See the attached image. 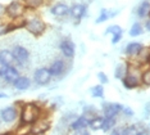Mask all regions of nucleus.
I'll return each mask as SVG.
<instances>
[{
    "mask_svg": "<svg viewBox=\"0 0 150 135\" xmlns=\"http://www.w3.org/2000/svg\"><path fill=\"white\" fill-rule=\"evenodd\" d=\"M40 117V108L33 103H27L23 106L21 112V120L25 125H31Z\"/></svg>",
    "mask_w": 150,
    "mask_h": 135,
    "instance_id": "nucleus-1",
    "label": "nucleus"
},
{
    "mask_svg": "<svg viewBox=\"0 0 150 135\" xmlns=\"http://www.w3.org/2000/svg\"><path fill=\"white\" fill-rule=\"evenodd\" d=\"M26 29L28 32H31L32 35H35V36H40V35H42L44 34V31H45L46 29V25L42 22L41 19H39V18H33L31 21H28V22L26 23Z\"/></svg>",
    "mask_w": 150,
    "mask_h": 135,
    "instance_id": "nucleus-2",
    "label": "nucleus"
},
{
    "mask_svg": "<svg viewBox=\"0 0 150 135\" xmlns=\"http://www.w3.org/2000/svg\"><path fill=\"white\" fill-rule=\"evenodd\" d=\"M33 79H35V82L37 85H46L49 84L50 80H52V75L49 72V68L41 67V68H37L35 71V75H33Z\"/></svg>",
    "mask_w": 150,
    "mask_h": 135,
    "instance_id": "nucleus-3",
    "label": "nucleus"
},
{
    "mask_svg": "<svg viewBox=\"0 0 150 135\" xmlns=\"http://www.w3.org/2000/svg\"><path fill=\"white\" fill-rule=\"evenodd\" d=\"M13 55H14V59L18 64H25L27 63V61H28L30 58V53L28 50L26 49V48L21 46V45H17V46L13 48Z\"/></svg>",
    "mask_w": 150,
    "mask_h": 135,
    "instance_id": "nucleus-4",
    "label": "nucleus"
},
{
    "mask_svg": "<svg viewBox=\"0 0 150 135\" xmlns=\"http://www.w3.org/2000/svg\"><path fill=\"white\" fill-rule=\"evenodd\" d=\"M104 116L107 119H114L119 112H122L123 106L119 103H105L104 104Z\"/></svg>",
    "mask_w": 150,
    "mask_h": 135,
    "instance_id": "nucleus-5",
    "label": "nucleus"
},
{
    "mask_svg": "<svg viewBox=\"0 0 150 135\" xmlns=\"http://www.w3.org/2000/svg\"><path fill=\"white\" fill-rule=\"evenodd\" d=\"M5 12H6V14L9 17H12V18H19V17L23 14V12H25V6L19 1H13L6 6Z\"/></svg>",
    "mask_w": 150,
    "mask_h": 135,
    "instance_id": "nucleus-6",
    "label": "nucleus"
},
{
    "mask_svg": "<svg viewBox=\"0 0 150 135\" xmlns=\"http://www.w3.org/2000/svg\"><path fill=\"white\" fill-rule=\"evenodd\" d=\"M122 81H123L125 88H127V89H134V88H137V86L140 85V82H141V77H140L139 75H136V74H134L132 71L128 70L127 75H126V77H125Z\"/></svg>",
    "mask_w": 150,
    "mask_h": 135,
    "instance_id": "nucleus-7",
    "label": "nucleus"
},
{
    "mask_svg": "<svg viewBox=\"0 0 150 135\" xmlns=\"http://www.w3.org/2000/svg\"><path fill=\"white\" fill-rule=\"evenodd\" d=\"M59 48H60V51H62L63 55L66 58H72V57H74L76 46H74V44L69 39H64L62 43H60Z\"/></svg>",
    "mask_w": 150,
    "mask_h": 135,
    "instance_id": "nucleus-8",
    "label": "nucleus"
},
{
    "mask_svg": "<svg viewBox=\"0 0 150 135\" xmlns=\"http://www.w3.org/2000/svg\"><path fill=\"white\" fill-rule=\"evenodd\" d=\"M19 77V72L18 70L14 67V66H11V67H5L4 72H3L1 79H4L6 82L9 84H14V81Z\"/></svg>",
    "mask_w": 150,
    "mask_h": 135,
    "instance_id": "nucleus-9",
    "label": "nucleus"
},
{
    "mask_svg": "<svg viewBox=\"0 0 150 135\" xmlns=\"http://www.w3.org/2000/svg\"><path fill=\"white\" fill-rule=\"evenodd\" d=\"M64 71H66V64H64V62L62 59L54 61L53 63L50 64V67H49L50 75L55 76V77H58V76H62L64 74Z\"/></svg>",
    "mask_w": 150,
    "mask_h": 135,
    "instance_id": "nucleus-10",
    "label": "nucleus"
},
{
    "mask_svg": "<svg viewBox=\"0 0 150 135\" xmlns=\"http://www.w3.org/2000/svg\"><path fill=\"white\" fill-rule=\"evenodd\" d=\"M49 129V122L46 120H41V119H37L35 122H33V126L31 127V133L35 135H41L45 131Z\"/></svg>",
    "mask_w": 150,
    "mask_h": 135,
    "instance_id": "nucleus-11",
    "label": "nucleus"
},
{
    "mask_svg": "<svg viewBox=\"0 0 150 135\" xmlns=\"http://www.w3.org/2000/svg\"><path fill=\"white\" fill-rule=\"evenodd\" d=\"M0 63L5 67H11V66H14L16 59L14 55H13L12 51L9 50H0Z\"/></svg>",
    "mask_w": 150,
    "mask_h": 135,
    "instance_id": "nucleus-12",
    "label": "nucleus"
},
{
    "mask_svg": "<svg viewBox=\"0 0 150 135\" xmlns=\"http://www.w3.org/2000/svg\"><path fill=\"white\" fill-rule=\"evenodd\" d=\"M1 119L5 121V122H13L17 117V109L14 107H6L1 111Z\"/></svg>",
    "mask_w": 150,
    "mask_h": 135,
    "instance_id": "nucleus-13",
    "label": "nucleus"
},
{
    "mask_svg": "<svg viewBox=\"0 0 150 135\" xmlns=\"http://www.w3.org/2000/svg\"><path fill=\"white\" fill-rule=\"evenodd\" d=\"M69 13L72 14L73 18L76 19H81L86 13V6L83 4H74L72 8L69 9Z\"/></svg>",
    "mask_w": 150,
    "mask_h": 135,
    "instance_id": "nucleus-14",
    "label": "nucleus"
},
{
    "mask_svg": "<svg viewBox=\"0 0 150 135\" xmlns=\"http://www.w3.org/2000/svg\"><path fill=\"white\" fill-rule=\"evenodd\" d=\"M142 45L140 43H129L127 46H126V53L131 57H137L140 54V51L142 50Z\"/></svg>",
    "mask_w": 150,
    "mask_h": 135,
    "instance_id": "nucleus-15",
    "label": "nucleus"
},
{
    "mask_svg": "<svg viewBox=\"0 0 150 135\" xmlns=\"http://www.w3.org/2000/svg\"><path fill=\"white\" fill-rule=\"evenodd\" d=\"M13 85H14V88L17 90H27L30 88V85H31V81H30V79L26 77V76H19Z\"/></svg>",
    "mask_w": 150,
    "mask_h": 135,
    "instance_id": "nucleus-16",
    "label": "nucleus"
},
{
    "mask_svg": "<svg viewBox=\"0 0 150 135\" xmlns=\"http://www.w3.org/2000/svg\"><path fill=\"white\" fill-rule=\"evenodd\" d=\"M68 12H69V9H68V6L66 4H63V3H58L52 8V13L55 17H63L68 14Z\"/></svg>",
    "mask_w": 150,
    "mask_h": 135,
    "instance_id": "nucleus-17",
    "label": "nucleus"
},
{
    "mask_svg": "<svg viewBox=\"0 0 150 135\" xmlns=\"http://www.w3.org/2000/svg\"><path fill=\"white\" fill-rule=\"evenodd\" d=\"M144 131L145 129L141 124H135V125H129L125 127V135H140Z\"/></svg>",
    "mask_w": 150,
    "mask_h": 135,
    "instance_id": "nucleus-18",
    "label": "nucleus"
},
{
    "mask_svg": "<svg viewBox=\"0 0 150 135\" xmlns=\"http://www.w3.org/2000/svg\"><path fill=\"white\" fill-rule=\"evenodd\" d=\"M104 121H105V117L96 116V117H94V119H91L88 121V126H90L93 130H103Z\"/></svg>",
    "mask_w": 150,
    "mask_h": 135,
    "instance_id": "nucleus-19",
    "label": "nucleus"
},
{
    "mask_svg": "<svg viewBox=\"0 0 150 135\" xmlns=\"http://www.w3.org/2000/svg\"><path fill=\"white\" fill-rule=\"evenodd\" d=\"M127 72H128V66L126 63H119V64H117V67H115L114 76L118 80H123L126 77V75H127Z\"/></svg>",
    "mask_w": 150,
    "mask_h": 135,
    "instance_id": "nucleus-20",
    "label": "nucleus"
},
{
    "mask_svg": "<svg viewBox=\"0 0 150 135\" xmlns=\"http://www.w3.org/2000/svg\"><path fill=\"white\" fill-rule=\"evenodd\" d=\"M87 126H88V120L85 116H80L78 119L74 120V122H72V125H71L72 130H74V131L85 129V127H87Z\"/></svg>",
    "mask_w": 150,
    "mask_h": 135,
    "instance_id": "nucleus-21",
    "label": "nucleus"
},
{
    "mask_svg": "<svg viewBox=\"0 0 150 135\" xmlns=\"http://www.w3.org/2000/svg\"><path fill=\"white\" fill-rule=\"evenodd\" d=\"M149 12H150V3L149 1H144L141 5L139 6V9H137V14L140 18H144V17H146L149 14Z\"/></svg>",
    "mask_w": 150,
    "mask_h": 135,
    "instance_id": "nucleus-22",
    "label": "nucleus"
},
{
    "mask_svg": "<svg viewBox=\"0 0 150 135\" xmlns=\"http://www.w3.org/2000/svg\"><path fill=\"white\" fill-rule=\"evenodd\" d=\"M90 93L94 98H103L104 96V88L103 85H95L90 89Z\"/></svg>",
    "mask_w": 150,
    "mask_h": 135,
    "instance_id": "nucleus-23",
    "label": "nucleus"
},
{
    "mask_svg": "<svg viewBox=\"0 0 150 135\" xmlns=\"http://www.w3.org/2000/svg\"><path fill=\"white\" fill-rule=\"evenodd\" d=\"M142 27L140 23H134V26L129 29V35L131 36H139V35H141L142 34Z\"/></svg>",
    "mask_w": 150,
    "mask_h": 135,
    "instance_id": "nucleus-24",
    "label": "nucleus"
},
{
    "mask_svg": "<svg viewBox=\"0 0 150 135\" xmlns=\"http://www.w3.org/2000/svg\"><path fill=\"white\" fill-rule=\"evenodd\" d=\"M114 125H115V119H107V117H105L103 130H104V131H109V130L113 129Z\"/></svg>",
    "mask_w": 150,
    "mask_h": 135,
    "instance_id": "nucleus-25",
    "label": "nucleus"
},
{
    "mask_svg": "<svg viewBox=\"0 0 150 135\" xmlns=\"http://www.w3.org/2000/svg\"><path fill=\"white\" fill-rule=\"evenodd\" d=\"M44 3V0H25V4L28 8H39Z\"/></svg>",
    "mask_w": 150,
    "mask_h": 135,
    "instance_id": "nucleus-26",
    "label": "nucleus"
},
{
    "mask_svg": "<svg viewBox=\"0 0 150 135\" xmlns=\"http://www.w3.org/2000/svg\"><path fill=\"white\" fill-rule=\"evenodd\" d=\"M110 16L112 14L109 12H107V10H103V12H101V14H100V17L96 19V23H101V22H104V21H107L108 18H112Z\"/></svg>",
    "mask_w": 150,
    "mask_h": 135,
    "instance_id": "nucleus-27",
    "label": "nucleus"
},
{
    "mask_svg": "<svg viewBox=\"0 0 150 135\" xmlns=\"http://www.w3.org/2000/svg\"><path fill=\"white\" fill-rule=\"evenodd\" d=\"M141 82H144L145 85L150 86V70H146L141 76Z\"/></svg>",
    "mask_w": 150,
    "mask_h": 135,
    "instance_id": "nucleus-28",
    "label": "nucleus"
},
{
    "mask_svg": "<svg viewBox=\"0 0 150 135\" xmlns=\"http://www.w3.org/2000/svg\"><path fill=\"white\" fill-rule=\"evenodd\" d=\"M107 34H112V35H117V34H122V29L119 26H110L107 30Z\"/></svg>",
    "mask_w": 150,
    "mask_h": 135,
    "instance_id": "nucleus-29",
    "label": "nucleus"
},
{
    "mask_svg": "<svg viewBox=\"0 0 150 135\" xmlns=\"http://www.w3.org/2000/svg\"><path fill=\"white\" fill-rule=\"evenodd\" d=\"M110 135H125V127H115L112 130Z\"/></svg>",
    "mask_w": 150,
    "mask_h": 135,
    "instance_id": "nucleus-30",
    "label": "nucleus"
},
{
    "mask_svg": "<svg viewBox=\"0 0 150 135\" xmlns=\"http://www.w3.org/2000/svg\"><path fill=\"white\" fill-rule=\"evenodd\" d=\"M98 77H99V80H100L101 84H107V82H108V77H107V75H105L104 72H99Z\"/></svg>",
    "mask_w": 150,
    "mask_h": 135,
    "instance_id": "nucleus-31",
    "label": "nucleus"
},
{
    "mask_svg": "<svg viewBox=\"0 0 150 135\" xmlns=\"http://www.w3.org/2000/svg\"><path fill=\"white\" fill-rule=\"evenodd\" d=\"M121 39H122V34H117V35H113L112 43H113V44H117V43H119V41H121Z\"/></svg>",
    "mask_w": 150,
    "mask_h": 135,
    "instance_id": "nucleus-32",
    "label": "nucleus"
},
{
    "mask_svg": "<svg viewBox=\"0 0 150 135\" xmlns=\"http://www.w3.org/2000/svg\"><path fill=\"white\" fill-rule=\"evenodd\" d=\"M73 135H90V133H88L87 130H85V129H81V130H76V131H74Z\"/></svg>",
    "mask_w": 150,
    "mask_h": 135,
    "instance_id": "nucleus-33",
    "label": "nucleus"
},
{
    "mask_svg": "<svg viewBox=\"0 0 150 135\" xmlns=\"http://www.w3.org/2000/svg\"><path fill=\"white\" fill-rule=\"evenodd\" d=\"M122 112H125L127 116H132V115H134V111H132L131 108H123V109H122Z\"/></svg>",
    "mask_w": 150,
    "mask_h": 135,
    "instance_id": "nucleus-34",
    "label": "nucleus"
},
{
    "mask_svg": "<svg viewBox=\"0 0 150 135\" xmlns=\"http://www.w3.org/2000/svg\"><path fill=\"white\" fill-rule=\"evenodd\" d=\"M6 34V26L5 25H0V36Z\"/></svg>",
    "mask_w": 150,
    "mask_h": 135,
    "instance_id": "nucleus-35",
    "label": "nucleus"
},
{
    "mask_svg": "<svg viewBox=\"0 0 150 135\" xmlns=\"http://www.w3.org/2000/svg\"><path fill=\"white\" fill-rule=\"evenodd\" d=\"M4 70H5V66H3L1 63H0V77L3 76V72H4Z\"/></svg>",
    "mask_w": 150,
    "mask_h": 135,
    "instance_id": "nucleus-36",
    "label": "nucleus"
},
{
    "mask_svg": "<svg viewBox=\"0 0 150 135\" xmlns=\"http://www.w3.org/2000/svg\"><path fill=\"white\" fill-rule=\"evenodd\" d=\"M145 27H146V30H148V31H150V19H149V21H146Z\"/></svg>",
    "mask_w": 150,
    "mask_h": 135,
    "instance_id": "nucleus-37",
    "label": "nucleus"
},
{
    "mask_svg": "<svg viewBox=\"0 0 150 135\" xmlns=\"http://www.w3.org/2000/svg\"><path fill=\"white\" fill-rule=\"evenodd\" d=\"M140 135H149V133H146V131H144V133H141Z\"/></svg>",
    "mask_w": 150,
    "mask_h": 135,
    "instance_id": "nucleus-38",
    "label": "nucleus"
},
{
    "mask_svg": "<svg viewBox=\"0 0 150 135\" xmlns=\"http://www.w3.org/2000/svg\"><path fill=\"white\" fill-rule=\"evenodd\" d=\"M5 96H6L5 94H0V98H5Z\"/></svg>",
    "mask_w": 150,
    "mask_h": 135,
    "instance_id": "nucleus-39",
    "label": "nucleus"
},
{
    "mask_svg": "<svg viewBox=\"0 0 150 135\" xmlns=\"http://www.w3.org/2000/svg\"><path fill=\"white\" fill-rule=\"evenodd\" d=\"M1 10H3V8H1V5H0V13H1Z\"/></svg>",
    "mask_w": 150,
    "mask_h": 135,
    "instance_id": "nucleus-40",
    "label": "nucleus"
},
{
    "mask_svg": "<svg viewBox=\"0 0 150 135\" xmlns=\"http://www.w3.org/2000/svg\"><path fill=\"white\" fill-rule=\"evenodd\" d=\"M148 63H149V66H150V58H149V61H148Z\"/></svg>",
    "mask_w": 150,
    "mask_h": 135,
    "instance_id": "nucleus-41",
    "label": "nucleus"
},
{
    "mask_svg": "<svg viewBox=\"0 0 150 135\" xmlns=\"http://www.w3.org/2000/svg\"><path fill=\"white\" fill-rule=\"evenodd\" d=\"M3 135H9V134H3Z\"/></svg>",
    "mask_w": 150,
    "mask_h": 135,
    "instance_id": "nucleus-42",
    "label": "nucleus"
},
{
    "mask_svg": "<svg viewBox=\"0 0 150 135\" xmlns=\"http://www.w3.org/2000/svg\"><path fill=\"white\" fill-rule=\"evenodd\" d=\"M148 16H149V17H150V12H149V14H148Z\"/></svg>",
    "mask_w": 150,
    "mask_h": 135,
    "instance_id": "nucleus-43",
    "label": "nucleus"
}]
</instances>
